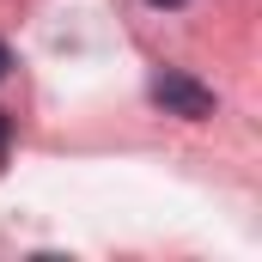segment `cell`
Segmentation results:
<instances>
[{"label": "cell", "mask_w": 262, "mask_h": 262, "mask_svg": "<svg viewBox=\"0 0 262 262\" xmlns=\"http://www.w3.org/2000/svg\"><path fill=\"white\" fill-rule=\"evenodd\" d=\"M146 6H183V0H146Z\"/></svg>", "instance_id": "obj_4"}, {"label": "cell", "mask_w": 262, "mask_h": 262, "mask_svg": "<svg viewBox=\"0 0 262 262\" xmlns=\"http://www.w3.org/2000/svg\"><path fill=\"white\" fill-rule=\"evenodd\" d=\"M6 67H12V55H6V43H0V79H6Z\"/></svg>", "instance_id": "obj_3"}, {"label": "cell", "mask_w": 262, "mask_h": 262, "mask_svg": "<svg viewBox=\"0 0 262 262\" xmlns=\"http://www.w3.org/2000/svg\"><path fill=\"white\" fill-rule=\"evenodd\" d=\"M6 140H12V116L0 110V159H6Z\"/></svg>", "instance_id": "obj_2"}, {"label": "cell", "mask_w": 262, "mask_h": 262, "mask_svg": "<svg viewBox=\"0 0 262 262\" xmlns=\"http://www.w3.org/2000/svg\"><path fill=\"white\" fill-rule=\"evenodd\" d=\"M152 104L165 110V116H183V122H201V116H213V92L189 79V73H159L152 79Z\"/></svg>", "instance_id": "obj_1"}]
</instances>
